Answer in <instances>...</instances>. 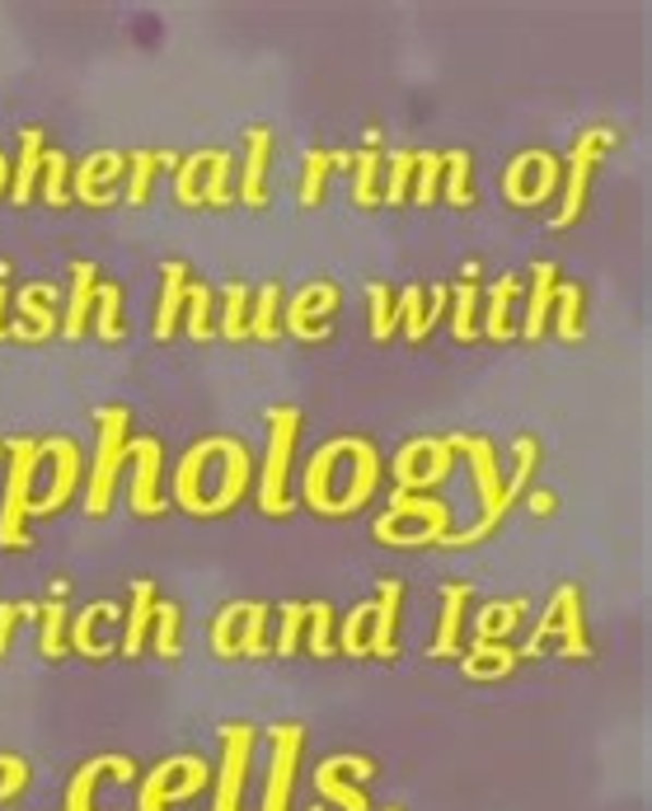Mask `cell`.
Here are the masks:
<instances>
[{"mask_svg": "<svg viewBox=\"0 0 652 811\" xmlns=\"http://www.w3.org/2000/svg\"><path fill=\"white\" fill-rule=\"evenodd\" d=\"M446 446L451 450H464L474 464V483H479V507H484V517H479L474 530H464V535H442V544H479V540H488L493 530L503 525L507 517V507L521 497L526 488V479L535 474V464H540V446L531 441V436H521L517 441V470H511V483L498 479V446L488 441V436H446Z\"/></svg>", "mask_w": 652, "mask_h": 811, "instance_id": "1", "label": "cell"}, {"mask_svg": "<svg viewBox=\"0 0 652 811\" xmlns=\"http://www.w3.org/2000/svg\"><path fill=\"white\" fill-rule=\"evenodd\" d=\"M5 450H10V479H5V497H0V549H28L24 521H28V507H34L43 441L14 436V441H5Z\"/></svg>", "mask_w": 652, "mask_h": 811, "instance_id": "2", "label": "cell"}, {"mask_svg": "<svg viewBox=\"0 0 652 811\" xmlns=\"http://www.w3.org/2000/svg\"><path fill=\"white\" fill-rule=\"evenodd\" d=\"M297 432H301V409H268V460H263V483H258V507L268 517H291L287 474H291Z\"/></svg>", "mask_w": 652, "mask_h": 811, "instance_id": "3", "label": "cell"}, {"mask_svg": "<svg viewBox=\"0 0 652 811\" xmlns=\"http://www.w3.org/2000/svg\"><path fill=\"white\" fill-rule=\"evenodd\" d=\"M128 427H132L128 409H99V456H95V474H89V493H85L89 517H108L118 470L128 460Z\"/></svg>", "mask_w": 652, "mask_h": 811, "instance_id": "4", "label": "cell"}, {"mask_svg": "<svg viewBox=\"0 0 652 811\" xmlns=\"http://www.w3.org/2000/svg\"><path fill=\"white\" fill-rule=\"evenodd\" d=\"M615 146V132L611 128H587L578 142H572V155H568V179H564V207L554 216V230H568L572 221L582 216L587 207V183H592L601 155Z\"/></svg>", "mask_w": 652, "mask_h": 811, "instance_id": "5", "label": "cell"}, {"mask_svg": "<svg viewBox=\"0 0 652 811\" xmlns=\"http://www.w3.org/2000/svg\"><path fill=\"white\" fill-rule=\"evenodd\" d=\"M545 633H564V652H568V657H587V652H592V643H587V629H582V591L572 586V582H564V586L554 591L545 619H540L535 633H531V647H526V657H531L535 643H540Z\"/></svg>", "mask_w": 652, "mask_h": 811, "instance_id": "6", "label": "cell"}, {"mask_svg": "<svg viewBox=\"0 0 652 811\" xmlns=\"http://www.w3.org/2000/svg\"><path fill=\"white\" fill-rule=\"evenodd\" d=\"M558 183V160L550 150H521L517 160H511L507 179H503V193L507 202H517V207H540Z\"/></svg>", "mask_w": 652, "mask_h": 811, "instance_id": "7", "label": "cell"}, {"mask_svg": "<svg viewBox=\"0 0 652 811\" xmlns=\"http://www.w3.org/2000/svg\"><path fill=\"white\" fill-rule=\"evenodd\" d=\"M57 460L52 464V483L48 493L34 497V507H28V517H52V511H61L71 503V493L81 488V450H75V441H67V436H52V441H43V460Z\"/></svg>", "mask_w": 652, "mask_h": 811, "instance_id": "8", "label": "cell"}, {"mask_svg": "<svg viewBox=\"0 0 652 811\" xmlns=\"http://www.w3.org/2000/svg\"><path fill=\"white\" fill-rule=\"evenodd\" d=\"M71 174H75V197H81L85 207H113L118 193L108 189V183H118L122 174H128V155L122 150H95V155H85Z\"/></svg>", "mask_w": 652, "mask_h": 811, "instance_id": "9", "label": "cell"}, {"mask_svg": "<svg viewBox=\"0 0 652 811\" xmlns=\"http://www.w3.org/2000/svg\"><path fill=\"white\" fill-rule=\"evenodd\" d=\"M128 460L136 464V483H132V511L136 517H160L165 497H160V464H165V446L155 436L142 441H128Z\"/></svg>", "mask_w": 652, "mask_h": 811, "instance_id": "10", "label": "cell"}, {"mask_svg": "<svg viewBox=\"0 0 652 811\" xmlns=\"http://www.w3.org/2000/svg\"><path fill=\"white\" fill-rule=\"evenodd\" d=\"M52 301H57V287L52 282H34L14 295V310H20V319L10 324V338L20 342H43L57 334V315H52Z\"/></svg>", "mask_w": 652, "mask_h": 811, "instance_id": "11", "label": "cell"}, {"mask_svg": "<svg viewBox=\"0 0 652 811\" xmlns=\"http://www.w3.org/2000/svg\"><path fill=\"white\" fill-rule=\"evenodd\" d=\"M329 310H338V287L329 282H310L305 291H297V301H291L287 310V329L297 338H329V324H324V315Z\"/></svg>", "mask_w": 652, "mask_h": 811, "instance_id": "12", "label": "cell"}, {"mask_svg": "<svg viewBox=\"0 0 652 811\" xmlns=\"http://www.w3.org/2000/svg\"><path fill=\"white\" fill-rule=\"evenodd\" d=\"M189 305V268L179 258H169L160 268V305H155V338H174L179 329V310Z\"/></svg>", "mask_w": 652, "mask_h": 811, "instance_id": "13", "label": "cell"}, {"mask_svg": "<svg viewBox=\"0 0 652 811\" xmlns=\"http://www.w3.org/2000/svg\"><path fill=\"white\" fill-rule=\"evenodd\" d=\"M99 295V268L95 263H71V301H67V315H61L57 329L67 338H81L85 334V319H89V305Z\"/></svg>", "mask_w": 652, "mask_h": 811, "instance_id": "14", "label": "cell"}, {"mask_svg": "<svg viewBox=\"0 0 652 811\" xmlns=\"http://www.w3.org/2000/svg\"><path fill=\"white\" fill-rule=\"evenodd\" d=\"M399 605H403V586L399 582H381V596L371 601V652H376V657H395Z\"/></svg>", "mask_w": 652, "mask_h": 811, "instance_id": "15", "label": "cell"}, {"mask_svg": "<svg viewBox=\"0 0 652 811\" xmlns=\"http://www.w3.org/2000/svg\"><path fill=\"white\" fill-rule=\"evenodd\" d=\"M268 160H273V132L268 128H250V160H244V183H240V202L244 207H263L268 202Z\"/></svg>", "mask_w": 652, "mask_h": 811, "instance_id": "16", "label": "cell"}, {"mask_svg": "<svg viewBox=\"0 0 652 811\" xmlns=\"http://www.w3.org/2000/svg\"><path fill=\"white\" fill-rule=\"evenodd\" d=\"M558 291V268L554 263H535V282H531V301H526V319H521V338H540L550 324V305Z\"/></svg>", "mask_w": 652, "mask_h": 811, "instance_id": "17", "label": "cell"}, {"mask_svg": "<svg viewBox=\"0 0 652 811\" xmlns=\"http://www.w3.org/2000/svg\"><path fill=\"white\" fill-rule=\"evenodd\" d=\"M43 155H48V146H43V132L38 128H24L20 132V165H14V202L34 197V183L43 179Z\"/></svg>", "mask_w": 652, "mask_h": 811, "instance_id": "18", "label": "cell"}, {"mask_svg": "<svg viewBox=\"0 0 652 811\" xmlns=\"http://www.w3.org/2000/svg\"><path fill=\"white\" fill-rule=\"evenodd\" d=\"M464 605H470V586H464V582H451L442 591V633H437V643H432V657H451V652L460 647Z\"/></svg>", "mask_w": 652, "mask_h": 811, "instance_id": "19", "label": "cell"}, {"mask_svg": "<svg viewBox=\"0 0 652 811\" xmlns=\"http://www.w3.org/2000/svg\"><path fill=\"white\" fill-rule=\"evenodd\" d=\"M334 169H352V155L338 150V155H324V150H305V174H301V207H319L324 202V179Z\"/></svg>", "mask_w": 652, "mask_h": 811, "instance_id": "20", "label": "cell"}, {"mask_svg": "<svg viewBox=\"0 0 652 811\" xmlns=\"http://www.w3.org/2000/svg\"><path fill=\"white\" fill-rule=\"evenodd\" d=\"M403 517H423V521H451V507L437 503V497H423V493H395V507L385 511V517L376 521V540L390 535V530L403 521Z\"/></svg>", "mask_w": 652, "mask_h": 811, "instance_id": "21", "label": "cell"}, {"mask_svg": "<svg viewBox=\"0 0 652 811\" xmlns=\"http://www.w3.org/2000/svg\"><path fill=\"white\" fill-rule=\"evenodd\" d=\"M155 586L150 582H132V615H128V643H122V652L128 657H136L142 652V643H146V629L155 624Z\"/></svg>", "mask_w": 652, "mask_h": 811, "instance_id": "22", "label": "cell"}, {"mask_svg": "<svg viewBox=\"0 0 652 811\" xmlns=\"http://www.w3.org/2000/svg\"><path fill=\"white\" fill-rule=\"evenodd\" d=\"M521 291V282L517 277H498L493 282V291H488V315H484V334L488 338H511V295Z\"/></svg>", "mask_w": 652, "mask_h": 811, "instance_id": "23", "label": "cell"}, {"mask_svg": "<svg viewBox=\"0 0 652 811\" xmlns=\"http://www.w3.org/2000/svg\"><path fill=\"white\" fill-rule=\"evenodd\" d=\"M108 615H122V605H113V601H99V605H85V610L71 619V643L81 647L85 657H108V647H99V643H95V624H99V619H108Z\"/></svg>", "mask_w": 652, "mask_h": 811, "instance_id": "24", "label": "cell"}, {"mask_svg": "<svg viewBox=\"0 0 652 811\" xmlns=\"http://www.w3.org/2000/svg\"><path fill=\"white\" fill-rule=\"evenodd\" d=\"M277 319H282V287L273 282V287H263V291L254 295V315H250V329H244V334L258 338V342H273L277 329H282Z\"/></svg>", "mask_w": 652, "mask_h": 811, "instance_id": "25", "label": "cell"}, {"mask_svg": "<svg viewBox=\"0 0 652 811\" xmlns=\"http://www.w3.org/2000/svg\"><path fill=\"white\" fill-rule=\"evenodd\" d=\"M442 174H446V202L451 207H470V150H446L442 155Z\"/></svg>", "mask_w": 652, "mask_h": 811, "instance_id": "26", "label": "cell"}, {"mask_svg": "<svg viewBox=\"0 0 652 811\" xmlns=\"http://www.w3.org/2000/svg\"><path fill=\"white\" fill-rule=\"evenodd\" d=\"M554 301H558V338L578 342L582 338V287L578 282H558Z\"/></svg>", "mask_w": 652, "mask_h": 811, "instance_id": "27", "label": "cell"}, {"mask_svg": "<svg viewBox=\"0 0 652 811\" xmlns=\"http://www.w3.org/2000/svg\"><path fill=\"white\" fill-rule=\"evenodd\" d=\"M155 165H160V155H155V150H132L128 155V174H132V183H128V207H146Z\"/></svg>", "mask_w": 652, "mask_h": 811, "instance_id": "28", "label": "cell"}, {"mask_svg": "<svg viewBox=\"0 0 652 811\" xmlns=\"http://www.w3.org/2000/svg\"><path fill=\"white\" fill-rule=\"evenodd\" d=\"M99 338L104 342H118L122 334H128V324H122V287L113 282H99Z\"/></svg>", "mask_w": 652, "mask_h": 811, "instance_id": "29", "label": "cell"}, {"mask_svg": "<svg viewBox=\"0 0 652 811\" xmlns=\"http://www.w3.org/2000/svg\"><path fill=\"white\" fill-rule=\"evenodd\" d=\"M352 169H357L352 202H357V207H376V202H381V193H376V179H381V150H362V155H352Z\"/></svg>", "mask_w": 652, "mask_h": 811, "instance_id": "30", "label": "cell"}, {"mask_svg": "<svg viewBox=\"0 0 652 811\" xmlns=\"http://www.w3.org/2000/svg\"><path fill=\"white\" fill-rule=\"evenodd\" d=\"M250 287L244 282H230L226 287V310H221V334L226 338H244V329H250Z\"/></svg>", "mask_w": 652, "mask_h": 811, "instance_id": "31", "label": "cell"}, {"mask_svg": "<svg viewBox=\"0 0 652 811\" xmlns=\"http://www.w3.org/2000/svg\"><path fill=\"white\" fill-rule=\"evenodd\" d=\"M202 207H230V155L226 150L207 155V189H202Z\"/></svg>", "mask_w": 652, "mask_h": 811, "instance_id": "32", "label": "cell"}, {"mask_svg": "<svg viewBox=\"0 0 652 811\" xmlns=\"http://www.w3.org/2000/svg\"><path fill=\"white\" fill-rule=\"evenodd\" d=\"M67 174H71V160L61 150H48L43 155V197H48V207H67Z\"/></svg>", "mask_w": 652, "mask_h": 811, "instance_id": "33", "label": "cell"}, {"mask_svg": "<svg viewBox=\"0 0 652 811\" xmlns=\"http://www.w3.org/2000/svg\"><path fill=\"white\" fill-rule=\"evenodd\" d=\"M179 619L183 610L174 601H155V647H160V657H179Z\"/></svg>", "mask_w": 652, "mask_h": 811, "instance_id": "34", "label": "cell"}, {"mask_svg": "<svg viewBox=\"0 0 652 811\" xmlns=\"http://www.w3.org/2000/svg\"><path fill=\"white\" fill-rule=\"evenodd\" d=\"M371 338L376 342H385L395 334V319H399V310H395V301H390V287L385 282H371Z\"/></svg>", "mask_w": 652, "mask_h": 811, "instance_id": "35", "label": "cell"}, {"mask_svg": "<svg viewBox=\"0 0 652 811\" xmlns=\"http://www.w3.org/2000/svg\"><path fill=\"white\" fill-rule=\"evenodd\" d=\"M207 155H212V150H197V155H183V160H179V183H174V193H179L183 207H202V183H197V174L207 169Z\"/></svg>", "mask_w": 652, "mask_h": 811, "instance_id": "36", "label": "cell"}, {"mask_svg": "<svg viewBox=\"0 0 652 811\" xmlns=\"http://www.w3.org/2000/svg\"><path fill=\"white\" fill-rule=\"evenodd\" d=\"M413 165H418V150H395V155H390V183H385V207H399V202L409 197Z\"/></svg>", "mask_w": 652, "mask_h": 811, "instance_id": "37", "label": "cell"}, {"mask_svg": "<svg viewBox=\"0 0 652 811\" xmlns=\"http://www.w3.org/2000/svg\"><path fill=\"white\" fill-rule=\"evenodd\" d=\"M526 615V601H503V605H484V615H479V638H488L493 633H507V629H517V619Z\"/></svg>", "mask_w": 652, "mask_h": 811, "instance_id": "38", "label": "cell"}, {"mask_svg": "<svg viewBox=\"0 0 652 811\" xmlns=\"http://www.w3.org/2000/svg\"><path fill=\"white\" fill-rule=\"evenodd\" d=\"M437 174H442V155L437 150H418V165H413V197L418 207H427L437 197Z\"/></svg>", "mask_w": 652, "mask_h": 811, "instance_id": "39", "label": "cell"}, {"mask_svg": "<svg viewBox=\"0 0 652 811\" xmlns=\"http://www.w3.org/2000/svg\"><path fill=\"white\" fill-rule=\"evenodd\" d=\"M189 334L197 342H207L216 329H212V291L202 282H189Z\"/></svg>", "mask_w": 652, "mask_h": 811, "instance_id": "40", "label": "cell"}, {"mask_svg": "<svg viewBox=\"0 0 652 811\" xmlns=\"http://www.w3.org/2000/svg\"><path fill=\"white\" fill-rule=\"evenodd\" d=\"M474 301H479V287L474 282H460L456 287V315H451V334L460 342H470L479 334V324H474Z\"/></svg>", "mask_w": 652, "mask_h": 811, "instance_id": "41", "label": "cell"}, {"mask_svg": "<svg viewBox=\"0 0 652 811\" xmlns=\"http://www.w3.org/2000/svg\"><path fill=\"white\" fill-rule=\"evenodd\" d=\"M263 624H268V605L244 601V643H240V657H263Z\"/></svg>", "mask_w": 652, "mask_h": 811, "instance_id": "42", "label": "cell"}, {"mask_svg": "<svg viewBox=\"0 0 652 811\" xmlns=\"http://www.w3.org/2000/svg\"><path fill=\"white\" fill-rule=\"evenodd\" d=\"M310 619V605L305 601H287L282 605V657H291V652H297V638H301V624Z\"/></svg>", "mask_w": 652, "mask_h": 811, "instance_id": "43", "label": "cell"}, {"mask_svg": "<svg viewBox=\"0 0 652 811\" xmlns=\"http://www.w3.org/2000/svg\"><path fill=\"white\" fill-rule=\"evenodd\" d=\"M61 624H67V605L61 601L43 605V652L48 657H61Z\"/></svg>", "mask_w": 652, "mask_h": 811, "instance_id": "44", "label": "cell"}, {"mask_svg": "<svg viewBox=\"0 0 652 811\" xmlns=\"http://www.w3.org/2000/svg\"><path fill=\"white\" fill-rule=\"evenodd\" d=\"M403 319H409V324H403V329H409V338L413 342H423L432 329H427V319H423V287H409V291H403Z\"/></svg>", "mask_w": 652, "mask_h": 811, "instance_id": "45", "label": "cell"}, {"mask_svg": "<svg viewBox=\"0 0 652 811\" xmlns=\"http://www.w3.org/2000/svg\"><path fill=\"white\" fill-rule=\"evenodd\" d=\"M244 615V601H236V605H226L221 615H216V629H212V643H216V652L221 657H236V643H230V633H236V619Z\"/></svg>", "mask_w": 652, "mask_h": 811, "instance_id": "46", "label": "cell"}, {"mask_svg": "<svg viewBox=\"0 0 652 811\" xmlns=\"http://www.w3.org/2000/svg\"><path fill=\"white\" fill-rule=\"evenodd\" d=\"M329 624H334V605H329V601H310V629H315V657H329Z\"/></svg>", "mask_w": 652, "mask_h": 811, "instance_id": "47", "label": "cell"}, {"mask_svg": "<svg viewBox=\"0 0 652 811\" xmlns=\"http://www.w3.org/2000/svg\"><path fill=\"white\" fill-rule=\"evenodd\" d=\"M474 657H493V652H488V647H479V652H474ZM511 662H517V652H507V647H498V670H507ZM464 670H470V676H479V670H484V662H470V657H464Z\"/></svg>", "mask_w": 652, "mask_h": 811, "instance_id": "48", "label": "cell"}, {"mask_svg": "<svg viewBox=\"0 0 652 811\" xmlns=\"http://www.w3.org/2000/svg\"><path fill=\"white\" fill-rule=\"evenodd\" d=\"M14 619H24V610H20V605H0V652H5L10 633H14Z\"/></svg>", "mask_w": 652, "mask_h": 811, "instance_id": "49", "label": "cell"}, {"mask_svg": "<svg viewBox=\"0 0 652 811\" xmlns=\"http://www.w3.org/2000/svg\"><path fill=\"white\" fill-rule=\"evenodd\" d=\"M526 507H531L535 517H550V511H554V493H535V497H531V503H526Z\"/></svg>", "mask_w": 652, "mask_h": 811, "instance_id": "50", "label": "cell"}, {"mask_svg": "<svg viewBox=\"0 0 652 811\" xmlns=\"http://www.w3.org/2000/svg\"><path fill=\"white\" fill-rule=\"evenodd\" d=\"M5 301H10V287L0 282V338H5Z\"/></svg>", "mask_w": 652, "mask_h": 811, "instance_id": "51", "label": "cell"}, {"mask_svg": "<svg viewBox=\"0 0 652 811\" xmlns=\"http://www.w3.org/2000/svg\"><path fill=\"white\" fill-rule=\"evenodd\" d=\"M5 183H10V160L0 155V193H5Z\"/></svg>", "mask_w": 652, "mask_h": 811, "instance_id": "52", "label": "cell"}, {"mask_svg": "<svg viewBox=\"0 0 652 811\" xmlns=\"http://www.w3.org/2000/svg\"><path fill=\"white\" fill-rule=\"evenodd\" d=\"M0 450H5V446H0Z\"/></svg>", "mask_w": 652, "mask_h": 811, "instance_id": "53", "label": "cell"}]
</instances>
